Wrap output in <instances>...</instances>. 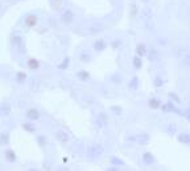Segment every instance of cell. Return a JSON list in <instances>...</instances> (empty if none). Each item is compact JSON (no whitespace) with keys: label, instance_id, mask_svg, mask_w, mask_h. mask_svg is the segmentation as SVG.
<instances>
[{"label":"cell","instance_id":"cell-1","mask_svg":"<svg viewBox=\"0 0 190 171\" xmlns=\"http://www.w3.org/2000/svg\"><path fill=\"white\" fill-rule=\"evenodd\" d=\"M87 158L89 159H99V158L104 154V147L103 145L100 143H91L89 147H87Z\"/></svg>","mask_w":190,"mask_h":171},{"label":"cell","instance_id":"cell-2","mask_svg":"<svg viewBox=\"0 0 190 171\" xmlns=\"http://www.w3.org/2000/svg\"><path fill=\"white\" fill-rule=\"evenodd\" d=\"M95 125L98 129H104L108 125V116L104 112H100L95 118Z\"/></svg>","mask_w":190,"mask_h":171},{"label":"cell","instance_id":"cell-3","mask_svg":"<svg viewBox=\"0 0 190 171\" xmlns=\"http://www.w3.org/2000/svg\"><path fill=\"white\" fill-rule=\"evenodd\" d=\"M25 117L28 118L29 122H34V121H38L40 118H41V113H40V110L36 108H29L28 110L25 112Z\"/></svg>","mask_w":190,"mask_h":171},{"label":"cell","instance_id":"cell-4","mask_svg":"<svg viewBox=\"0 0 190 171\" xmlns=\"http://www.w3.org/2000/svg\"><path fill=\"white\" fill-rule=\"evenodd\" d=\"M76 19V14L72 11V10H65L62 12V15H61V21H62L64 24L66 25H70Z\"/></svg>","mask_w":190,"mask_h":171},{"label":"cell","instance_id":"cell-5","mask_svg":"<svg viewBox=\"0 0 190 171\" xmlns=\"http://www.w3.org/2000/svg\"><path fill=\"white\" fill-rule=\"evenodd\" d=\"M12 112V105L10 102H2L0 104V118H7Z\"/></svg>","mask_w":190,"mask_h":171},{"label":"cell","instance_id":"cell-6","mask_svg":"<svg viewBox=\"0 0 190 171\" xmlns=\"http://www.w3.org/2000/svg\"><path fill=\"white\" fill-rule=\"evenodd\" d=\"M148 57V61H151V63H156V61L160 60V52H158L156 48H149V49H147V55H145Z\"/></svg>","mask_w":190,"mask_h":171},{"label":"cell","instance_id":"cell-7","mask_svg":"<svg viewBox=\"0 0 190 171\" xmlns=\"http://www.w3.org/2000/svg\"><path fill=\"white\" fill-rule=\"evenodd\" d=\"M56 139L60 143L66 145V143H69V141H70V135L66 133L65 130H57L56 131Z\"/></svg>","mask_w":190,"mask_h":171},{"label":"cell","instance_id":"cell-8","mask_svg":"<svg viewBox=\"0 0 190 171\" xmlns=\"http://www.w3.org/2000/svg\"><path fill=\"white\" fill-rule=\"evenodd\" d=\"M141 159H143V163L145 166H152V165L156 163V157H154L152 153H149V151L143 153V155H141Z\"/></svg>","mask_w":190,"mask_h":171},{"label":"cell","instance_id":"cell-9","mask_svg":"<svg viewBox=\"0 0 190 171\" xmlns=\"http://www.w3.org/2000/svg\"><path fill=\"white\" fill-rule=\"evenodd\" d=\"M106 29V25L103 23H92L89 25V33L90 35H98Z\"/></svg>","mask_w":190,"mask_h":171},{"label":"cell","instance_id":"cell-10","mask_svg":"<svg viewBox=\"0 0 190 171\" xmlns=\"http://www.w3.org/2000/svg\"><path fill=\"white\" fill-rule=\"evenodd\" d=\"M106 48H107V43H106L103 39H98V40H95L94 43H92V49H94L95 52H98V53L103 52Z\"/></svg>","mask_w":190,"mask_h":171},{"label":"cell","instance_id":"cell-11","mask_svg":"<svg viewBox=\"0 0 190 171\" xmlns=\"http://www.w3.org/2000/svg\"><path fill=\"white\" fill-rule=\"evenodd\" d=\"M149 139H151V137H149L148 133H141V134L136 135V142H138L139 145H141V146H145V145H148Z\"/></svg>","mask_w":190,"mask_h":171},{"label":"cell","instance_id":"cell-12","mask_svg":"<svg viewBox=\"0 0 190 171\" xmlns=\"http://www.w3.org/2000/svg\"><path fill=\"white\" fill-rule=\"evenodd\" d=\"M4 157H6V161L10 162V163H15L17 161V155L12 149H7V150L4 151Z\"/></svg>","mask_w":190,"mask_h":171},{"label":"cell","instance_id":"cell-13","mask_svg":"<svg viewBox=\"0 0 190 171\" xmlns=\"http://www.w3.org/2000/svg\"><path fill=\"white\" fill-rule=\"evenodd\" d=\"M77 78L79 81H82V82H87V81H90L91 80V76H90V73L85 71V69H82V71H78L77 72Z\"/></svg>","mask_w":190,"mask_h":171},{"label":"cell","instance_id":"cell-14","mask_svg":"<svg viewBox=\"0 0 190 171\" xmlns=\"http://www.w3.org/2000/svg\"><path fill=\"white\" fill-rule=\"evenodd\" d=\"M37 21H38V19H37L36 15H28V16L25 17L24 23H25L26 27L32 28V27H36V25H37Z\"/></svg>","mask_w":190,"mask_h":171},{"label":"cell","instance_id":"cell-15","mask_svg":"<svg viewBox=\"0 0 190 171\" xmlns=\"http://www.w3.org/2000/svg\"><path fill=\"white\" fill-rule=\"evenodd\" d=\"M110 163H111V166H115V167H124L126 166V162L120 159L119 157H115V155H111V158H110Z\"/></svg>","mask_w":190,"mask_h":171},{"label":"cell","instance_id":"cell-16","mask_svg":"<svg viewBox=\"0 0 190 171\" xmlns=\"http://www.w3.org/2000/svg\"><path fill=\"white\" fill-rule=\"evenodd\" d=\"M11 43L12 45H15L16 48H19V49L21 51V48H23V37L20 36V35H13L12 39H11Z\"/></svg>","mask_w":190,"mask_h":171},{"label":"cell","instance_id":"cell-17","mask_svg":"<svg viewBox=\"0 0 190 171\" xmlns=\"http://www.w3.org/2000/svg\"><path fill=\"white\" fill-rule=\"evenodd\" d=\"M177 141L182 145H189L190 143V134L186 133V131H184V133H180L177 135Z\"/></svg>","mask_w":190,"mask_h":171},{"label":"cell","instance_id":"cell-18","mask_svg":"<svg viewBox=\"0 0 190 171\" xmlns=\"http://www.w3.org/2000/svg\"><path fill=\"white\" fill-rule=\"evenodd\" d=\"M10 145V133L2 131L0 133V146H8Z\"/></svg>","mask_w":190,"mask_h":171},{"label":"cell","instance_id":"cell-19","mask_svg":"<svg viewBox=\"0 0 190 171\" xmlns=\"http://www.w3.org/2000/svg\"><path fill=\"white\" fill-rule=\"evenodd\" d=\"M147 45L145 44H143V43H140V44H138L136 45V56H139V57H143V56H145L147 55Z\"/></svg>","mask_w":190,"mask_h":171},{"label":"cell","instance_id":"cell-20","mask_svg":"<svg viewBox=\"0 0 190 171\" xmlns=\"http://www.w3.org/2000/svg\"><path fill=\"white\" fill-rule=\"evenodd\" d=\"M79 61L81 63H90L91 61V55H90V52H87V51H82L81 53H79Z\"/></svg>","mask_w":190,"mask_h":171},{"label":"cell","instance_id":"cell-21","mask_svg":"<svg viewBox=\"0 0 190 171\" xmlns=\"http://www.w3.org/2000/svg\"><path fill=\"white\" fill-rule=\"evenodd\" d=\"M148 106L151 108V109H158V108H161V100H158V98H151L148 101Z\"/></svg>","mask_w":190,"mask_h":171},{"label":"cell","instance_id":"cell-22","mask_svg":"<svg viewBox=\"0 0 190 171\" xmlns=\"http://www.w3.org/2000/svg\"><path fill=\"white\" fill-rule=\"evenodd\" d=\"M28 68L32 69V71H37V69L40 68V63L36 59H29L28 60Z\"/></svg>","mask_w":190,"mask_h":171},{"label":"cell","instance_id":"cell-23","mask_svg":"<svg viewBox=\"0 0 190 171\" xmlns=\"http://www.w3.org/2000/svg\"><path fill=\"white\" fill-rule=\"evenodd\" d=\"M26 78H28V76H26L25 72H17L16 73V81L19 82V84H24L26 81Z\"/></svg>","mask_w":190,"mask_h":171},{"label":"cell","instance_id":"cell-24","mask_svg":"<svg viewBox=\"0 0 190 171\" xmlns=\"http://www.w3.org/2000/svg\"><path fill=\"white\" fill-rule=\"evenodd\" d=\"M132 64H134L135 69H141V67H143V60H141V57L135 56L134 60H132Z\"/></svg>","mask_w":190,"mask_h":171},{"label":"cell","instance_id":"cell-25","mask_svg":"<svg viewBox=\"0 0 190 171\" xmlns=\"http://www.w3.org/2000/svg\"><path fill=\"white\" fill-rule=\"evenodd\" d=\"M36 139H37V143H38V146H41V147H46L48 141H46V137H45V135H42V134H38Z\"/></svg>","mask_w":190,"mask_h":171},{"label":"cell","instance_id":"cell-26","mask_svg":"<svg viewBox=\"0 0 190 171\" xmlns=\"http://www.w3.org/2000/svg\"><path fill=\"white\" fill-rule=\"evenodd\" d=\"M138 86H139V78L135 76V77H132V80L130 81L128 88H130L131 90H136V89H138Z\"/></svg>","mask_w":190,"mask_h":171},{"label":"cell","instance_id":"cell-27","mask_svg":"<svg viewBox=\"0 0 190 171\" xmlns=\"http://www.w3.org/2000/svg\"><path fill=\"white\" fill-rule=\"evenodd\" d=\"M23 129L25 131H28V133H34V131H36V128H34V125L32 122H25V124H23Z\"/></svg>","mask_w":190,"mask_h":171},{"label":"cell","instance_id":"cell-28","mask_svg":"<svg viewBox=\"0 0 190 171\" xmlns=\"http://www.w3.org/2000/svg\"><path fill=\"white\" fill-rule=\"evenodd\" d=\"M110 110H111L114 114H116V116H120V114L123 113V108H122V106H115V105H112V106L110 108Z\"/></svg>","mask_w":190,"mask_h":171},{"label":"cell","instance_id":"cell-29","mask_svg":"<svg viewBox=\"0 0 190 171\" xmlns=\"http://www.w3.org/2000/svg\"><path fill=\"white\" fill-rule=\"evenodd\" d=\"M153 85L156 86V88H161L162 85H164V80L160 77V76H157V77H154V81H153Z\"/></svg>","mask_w":190,"mask_h":171},{"label":"cell","instance_id":"cell-30","mask_svg":"<svg viewBox=\"0 0 190 171\" xmlns=\"http://www.w3.org/2000/svg\"><path fill=\"white\" fill-rule=\"evenodd\" d=\"M123 80H122V76L119 73H116V74H114V76H111V82H114V84H120Z\"/></svg>","mask_w":190,"mask_h":171},{"label":"cell","instance_id":"cell-31","mask_svg":"<svg viewBox=\"0 0 190 171\" xmlns=\"http://www.w3.org/2000/svg\"><path fill=\"white\" fill-rule=\"evenodd\" d=\"M69 63H70V60H69V57H65V60L58 65V69H68L69 67Z\"/></svg>","mask_w":190,"mask_h":171},{"label":"cell","instance_id":"cell-32","mask_svg":"<svg viewBox=\"0 0 190 171\" xmlns=\"http://www.w3.org/2000/svg\"><path fill=\"white\" fill-rule=\"evenodd\" d=\"M111 45H112V48H119V47L122 45V41L120 40H114Z\"/></svg>","mask_w":190,"mask_h":171},{"label":"cell","instance_id":"cell-33","mask_svg":"<svg viewBox=\"0 0 190 171\" xmlns=\"http://www.w3.org/2000/svg\"><path fill=\"white\" fill-rule=\"evenodd\" d=\"M169 96H170V97H172V98H173V100L176 101V102H181V100H180V97H177V96H176L174 93H170Z\"/></svg>","mask_w":190,"mask_h":171},{"label":"cell","instance_id":"cell-34","mask_svg":"<svg viewBox=\"0 0 190 171\" xmlns=\"http://www.w3.org/2000/svg\"><path fill=\"white\" fill-rule=\"evenodd\" d=\"M57 171H70V170L66 167V166H60V167L57 169Z\"/></svg>","mask_w":190,"mask_h":171},{"label":"cell","instance_id":"cell-35","mask_svg":"<svg viewBox=\"0 0 190 171\" xmlns=\"http://www.w3.org/2000/svg\"><path fill=\"white\" fill-rule=\"evenodd\" d=\"M174 130H176L174 126H170V128L168 126V128H166V131H168V133H174Z\"/></svg>","mask_w":190,"mask_h":171},{"label":"cell","instance_id":"cell-36","mask_svg":"<svg viewBox=\"0 0 190 171\" xmlns=\"http://www.w3.org/2000/svg\"><path fill=\"white\" fill-rule=\"evenodd\" d=\"M106 171H120V170H119V167H115V166H111V167H108Z\"/></svg>","mask_w":190,"mask_h":171},{"label":"cell","instance_id":"cell-37","mask_svg":"<svg viewBox=\"0 0 190 171\" xmlns=\"http://www.w3.org/2000/svg\"><path fill=\"white\" fill-rule=\"evenodd\" d=\"M50 2L56 4V3H61V2H62V0H50Z\"/></svg>","mask_w":190,"mask_h":171},{"label":"cell","instance_id":"cell-38","mask_svg":"<svg viewBox=\"0 0 190 171\" xmlns=\"http://www.w3.org/2000/svg\"><path fill=\"white\" fill-rule=\"evenodd\" d=\"M26 171H38V170H37V169H34V167H30V169H28Z\"/></svg>","mask_w":190,"mask_h":171}]
</instances>
